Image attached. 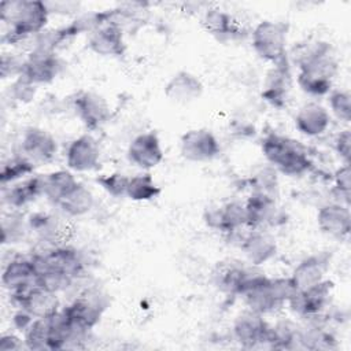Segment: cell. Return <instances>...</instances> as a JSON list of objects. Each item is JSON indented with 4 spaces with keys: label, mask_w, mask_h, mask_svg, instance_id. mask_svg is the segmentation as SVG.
Returning a JSON list of instances; mask_svg holds the SVG:
<instances>
[{
    "label": "cell",
    "mask_w": 351,
    "mask_h": 351,
    "mask_svg": "<svg viewBox=\"0 0 351 351\" xmlns=\"http://www.w3.org/2000/svg\"><path fill=\"white\" fill-rule=\"evenodd\" d=\"M296 82L310 96H325L332 90L339 66L332 47L328 43L317 41L298 60Z\"/></svg>",
    "instance_id": "obj_1"
},
{
    "label": "cell",
    "mask_w": 351,
    "mask_h": 351,
    "mask_svg": "<svg viewBox=\"0 0 351 351\" xmlns=\"http://www.w3.org/2000/svg\"><path fill=\"white\" fill-rule=\"evenodd\" d=\"M0 16L10 25L4 40L15 44L43 33L49 18V8L40 0H4L0 3Z\"/></svg>",
    "instance_id": "obj_2"
},
{
    "label": "cell",
    "mask_w": 351,
    "mask_h": 351,
    "mask_svg": "<svg viewBox=\"0 0 351 351\" xmlns=\"http://www.w3.org/2000/svg\"><path fill=\"white\" fill-rule=\"evenodd\" d=\"M261 149L267 163L285 176H303L313 167L304 145L288 136L269 133L263 137Z\"/></svg>",
    "instance_id": "obj_3"
},
{
    "label": "cell",
    "mask_w": 351,
    "mask_h": 351,
    "mask_svg": "<svg viewBox=\"0 0 351 351\" xmlns=\"http://www.w3.org/2000/svg\"><path fill=\"white\" fill-rule=\"evenodd\" d=\"M289 25L282 21L263 19L251 33V44L255 53L273 64L281 62L287 56Z\"/></svg>",
    "instance_id": "obj_4"
},
{
    "label": "cell",
    "mask_w": 351,
    "mask_h": 351,
    "mask_svg": "<svg viewBox=\"0 0 351 351\" xmlns=\"http://www.w3.org/2000/svg\"><path fill=\"white\" fill-rule=\"evenodd\" d=\"M62 310L75 332L88 335L100 322L106 304L99 295L85 293L74 299Z\"/></svg>",
    "instance_id": "obj_5"
},
{
    "label": "cell",
    "mask_w": 351,
    "mask_h": 351,
    "mask_svg": "<svg viewBox=\"0 0 351 351\" xmlns=\"http://www.w3.org/2000/svg\"><path fill=\"white\" fill-rule=\"evenodd\" d=\"M181 156L189 162H210L221 152L217 136L207 128L186 130L180 138Z\"/></svg>",
    "instance_id": "obj_6"
},
{
    "label": "cell",
    "mask_w": 351,
    "mask_h": 351,
    "mask_svg": "<svg viewBox=\"0 0 351 351\" xmlns=\"http://www.w3.org/2000/svg\"><path fill=\"white\" fill-rule=\"evenodd\" d=\"M333 284L324 280L310 288L296 291L291 300L287 303L289 308L304 318H317L329 306L332 299Z\"/></svg>",
    "instance_id": "obj_7"
},
{
    "label": "cell",
    "mask_w": 351,
    "mask_h": 351,
    "mask_svg": "<svg viewBox=\"0 0 351 351\" xmlns=\"http://www.w3.org/2000/svg\"><path fill=\"white\" fill-rule=\"evenodd\" d=\"M73 108L89 130L100 129L111 119V107L104 96L93 90H81L73 99Z\"/></svg>",
    "instance_id": "obj_8"
},
{
    "label": "cell",
    "mask_w": 351,
    "mask_h": 351,
    "mask_svg": "<svg viewBox=\"0 0 351 351\" xmlns=\"http://www.w3.org/2000/svg\"><path fill=\"white\" fill-rule=\"evenodd\" d=\"M233 336L243 348H256L269 346L270 325L262 314L245 311L233 322Z\"/></svg>",
    "instance_id": "obj_9"
},
{
    "label": "cell",
    "mask_w": 351,
    "mask_h": 351,
    "mask_svg": "<svg viewBox=\"0 0 351 351\" xmlns=\"http://www.w3.org/2000/svg\"><path fill=\"white\" fill-rule=\"evenodd\" d=\"M62 63L55 51H47L34 47V49L25 58L22 77H25L33 85L49 84L60 73Z\"/></svg>",
    "instance_id": "obj_10"
},
{
    "label": "cell",
    "mask_w": 351,
    "mask_h": 351,
    "mask_svg": "<svg viewBox=\"0 0 351 351\" xmlns=\"http://www.w3.org/2000/svg\"><path fill=\"white\" fill-rule=\"evenodd\" d=\"M247 213V225L250 229H265L281 223L282 214L274 196L251 192L244 203Z\"/></svg>",
    "instance_id": "obj_11"
},
{
    "label": "cell",
    "mask_w": 351,
    "mask_h": 351,
    "mask_svg": "<svg viewBox=\"0 0 351 351\" xmlns=\"http://www.w3.org/2000/svg\"><path fill=\"white\" fill-rule=\"evenodd\" d=\"M128 159L141 170H151L165 159V152L155 132L137 134L128 147Z\"/></svg>",
    "instance_id": "obj_12"
},
{
    "label": "cell",
    "mask_w": 351,
    "mask_h": 351,
    "mask_svg": "<svg viewBox=\"0 0 351 351\" xmlns=\"http://www.w3.org/2000/svg\"><path fill=\"white\" fill-rule=\"evenodd\" d=\"M100 147L92 134H81L70 141L66 149L67 169L77 173L92 171L99 166Z\"/></svg>",
    "instance_id": "obj_13"
},
{
    "label": "cell",
    "mask_w": 351,
    "mask_h": 351,
    "mask_svg": "<svg viewBox=\"0 0 351 351\" xmlns=\"http://www.w3.org/2000/svg\"><path fill=\"white\" fill-rule=\"evenodd\" d=\"M88 48L104 58H118L126 51V43L121 25L115 21H108L95 29L88 40Z\"/></svg>",
    "instance_id": "obj_14"
},
{
    "label": "cell",
    "mask_w": 351,
    "mask_h": 351,
    "mask_svg": "<svg viewBox=\"0 0 351 351\" xmlns=\"http://www.w3.org/2000/svg\"><path fill=\"white\" fill-rule=\"evenodd\" d=\"M21 152L34 165L47 163L55 158L58 143L48 130L38 126H30L22 134Z\"/></svg>",
    "instance_id": "obj_15"
},
{
    "label": "cell",
    "mask_w": 351,
    "mask_h": 351,
    "mask_svg": "<svg viewBox=\"0 0 351 351\" xmlns=\"http://www.w3.org/2000/svg\"><path fill=\"white\" fill-rule=\"evenodd\" d=\"M34 258L41 265L59 270L73 280H77L84 271V259L80 251L71 245H53L45 252L34 254Z\"/></svg>",
    "instance_id": "obj_16"
},
{
    "label": "cell",
    "mask_w": 351,
    "mask_h": 351,
    "mask_svg": "<svg viewBox=\"0 0 351 351\" xmlns=\"http://www.w3.org/2000/svg\"><path fill=\"white\" fill-rule=\"evenodd\" d=\"M204 222L208 228L223 233H234L241 228H248L244 203L228 202L222 206L207 208Z\"/></svg>",
    "instance_id": "obj_17"
},
{
    "label": "cell",
    "mask_w": 351,
    "mask_h": 351,
    "mask_svg": "<svg viewBox=\"0 0 351 351\" xmlns=\"http://www.w3.org/2000/svg\"><path fill=\"white\" fill-rule=\"evenodd\" d=\"M11 299L18 308L27 311L34 318L48 317L59 310L58 295L51 293L36 284L21 292L11 293Z\"/></svg>",
    "instance_id": "obj_18"
},
{
    "label": "cell",
    "mask_w": 351,
    "mask_h": 351,
    "mask_svg": "<svg viewBox=\"0 0 351 351\" xmlns=\"http://www.w3.org/2000/svg\"><path fill=\"white\" fill-rule=\"evenodd\" d=\"M318 229L330 237L346 239L351 230L350 206L332 202L319 207L317 213Z\"/></svg>",
    "instance_id": "obj_19"
},
{
    "label": "cell",
    "mask_w": 351,
    "mask_h": 351,
    "mask_svg": "<svg viewBox=\"0 0 351 351\" xmlns=\"http://www.w3.org/2000/svg\"><path fill=\"white\" fill-rule=\"evenodd\" d=\"M329 265L330 254L326 251L317 252L300 261L289 277L298 291L306 289L325 280Z\"/></svg>",
    "instance_id": "obj_20"
},
{
    "label": "cell",
    "mask_w": 351,
    "mask_h": 351,
    "mask_svg": "<svg viewBox=\"0 0 351 351\" xmlns=\"http://www.w3.org/2000/svg\"><path fill=\"white\" fill-rule=\"evenodd\" d=\"M163 90L170 101L186 104L199 99L203 95L204 86L196 74L188 70H178L165 84Z\"/></svg>",
    "instance_id": "obj_21"
},
{
    "label": "cell",
    "mask_w": 351,
    "mask_h": 351,
    "mask_svg": "<svg viewBox=\"0 0 351 351\" xmlns=\"http://www.w3.org/2000/svg\"><path fill=\"white\" fill-rule=\"evenodd\" d=\"M291 86V69L288 58L273 64L267 73L262 90V97L276 108H281L287 103Z\"/></svg>",
    "instance_id": "obj_22"
},
{
    "label": "cell",
    "mask_w": 351,
    "mask_h": 351,
    "mask_svg": "<svg viewBox=\"0 0 351 351\" xmlns=\"http://www.w3.org/2000/svg\"><path fill=\"white\" fill-rule=\"evenodd\" d=\"M332 115L326 107L317 101L303 104L295 115V128L307 137L324 134L330 126Z\"/></svg>",
    "instance_id": "obj_23"
},
{
    "label": "cell",
    "mask_w": 351,
    "mask_h": 351,
    "mask_svg": "<svg viewBox=\"0 0 351 351\" xmlns=\"http://www.w3.org/2000/svg\"><path fill=\"white\" fill-rule=\"evenodd\" d=\"M240 248L252 266H261L277 254L276 239L262 229H251V232L241 239Z\"/></svg>",
    "instance_id": "obj_24"
},
{
    "label": "cell",
    "mask_w": 351,
    "mask_h": 351,
    "mask_svg": "<svg viewBox=\"0 0 351 351\" xmlns=\"http://www.w3.org/2000/svg\"><path fill=\"white\" fill-rule=\"evenodd\" d=\"M1 284L10 293L21 292L36 284V270L30 256H15L3 269Z\"/></svg>",
    "instance_id": "obj_25"
},
{
    "label": "cell",
    "mask_w": 351,
    "mask_h": 351,
    "mask_svg": "<svg viewBox=\"0 0 351 351\" xmlns=\"http://www.w3.org/2000/svg\"><path fill=\"white\" fill-rule=\"evenodd\" d=\"M41 195H44L43 176H32L11 184L8 188L3 186V200L12 210H19L27 206Z\"/></svg>",
    "instance_id": "obj_26"
},
{
    "label": "cell",
    "mask_w": 351,
    "mask_h": 351,
    "mask_svg": "<svg viewBox=\"0 0 351 351\" xmlns=\"http://www.w3.org/2000/svg\"><path fill=\"white\" fill-rule=\"evenodd\" d=\"M29 229L33 230L41 241H47L52 245L63 244L67 237L66 225L60 222V218L48 213H36L27 219Z\"/></svg>",
    "instance_id": "obj_27"
},
{
    "label": "cell",
    "mask_w": 351,
    "mask_h": 351,
    "mask_svg": "<svg viewBox=\"0 0 351 351\" xmlns=\"http://www.w3.org/2000/svg\"><path fill=\"white\" fill-rule=\"evenodd\" d=\"M56 206L66 217L78 218L93 208L95 196L88 186L78 181V184Z\"/></svg>",
    "instance_id": "obj_28"
},
{
    "label": "cell",
    "mask_w": 351,
    "mask_h": 351,
    "mask_svg": "<svg viewBox=\"0 0 351 351\" xmlns=\"http://www.w3.org/2000/svg\"><path fill=\"white\" fill-rule=\"evenodd\" d=\"M202 23L204 29L217 38H232L240 34V27L234 18L219 8H210L204 12Z\"/></svg>",
    "instance_id": "obj_29"
},
{
    "label": "cell",
    "mask_w": 351,
    "mask_h": 351,
    "mask_svg": "<svg viewBox=\"0 0 351 351\" xmlns=\"http://www.w3.org/2000/svg\"><path fill=\"white\" fill-rule=\"evenodd\" d=\"M44 196L55 206L78 184L71 170L60 169L43 176Z\"/></svg>",
    "instance_id": "obj_30"
},
{
    "label": "cell",
    "mask_w": 351,
    "mask_h": 351,
    "mask_svg": "<svg viewBox=\"0 0 351 351\" xmlns=\"http://www.w3.org/2000/svg\"><path fill=\"white\" fill-rule=\"evenodd\" d=\"M160 192V186L155 182L152 174L148 171L129 177L126 197L133 202H149L152 199H156Z\"/></svg>",
    "instance_id": "obj_31"
},
{
    "label": "cell",
    "mask_w": 351,
    "mask_h": 351,
    "mask_svg": "<svg viewBox=\"0 0 351 351\" xmlns=\"http://www.w3.org/2000/svg\"><path fill=\"white\" fill-rule=\"evenodd\" d=\"M23 340L27 350H51L49 318H34L23 332Z\"/></svg>",
    "instance_id": "obj_32"
},
{
    "label": "cell",
    "mask_w": 351,
    "mask_h": 351,
    "mask_svg": "<svg viewBox=\"0 0 351 351\" xmlns=\"http://www.w3.org/2000/svg\"><path fill=\"white\" fill-rule=\"evenodd\" d=\"M34 171V163L23 155H16L3 163L0 173V182L3 186L27 178Z\"/></svg>",
    "instance_id": "obj_33"
},
{
    "label": "cell",
    "mask_w": 351,
    "mask_h": 351,
    "mask_svg": "<svg viewBox=\"0 0 351 351\" xmlns=\"http://www.w3.org/2000/svg\"><path fill=\"white\" fill-rule=\"evenodd\" d=\"M29 229L27 219L18 210H11L1 219V243L14 244L25 239Z\"/></svg>",
    "instance_id": "obj_34"
},
{
    "label": "cell",
    "mask_w": 351,
    "mask_h": 351,
    "mask_svg": "<svg viewBox=\"0 0 351 351\" xmlns=\"http://www.w3.org/2000/svg\"><path fill=\"white\" fill-rule=\"evenodd\" d=\"M329 112L339 121L350 122L351 119V95L344 89H332L329 92Z\"/></svg>",
    "instance_id": "obj_35"
},
{
    "label": "cell",
    "mask_w": 351,
    "mask_h": 351,
    "mask_svg": "<svg viewBox=\"0 0 351 351\" xmlns=\"http://www.w3.org/2000/svg\"><path fill=\"white\" fill-rule=\"evenodd\" d=\"M96 182L110 196L122 197V196H126L129 177L121 171H112V173H107V174H100L96 178Z\"/></svg>",
    "instance_id": "obj_36"
},
{
    "label": "cell",
    "mask_w": 351,
    "mask_h": 351,
    "mask_svg": "<svg viewBox=\"0 0 351 351\" xmlns=\"http://www.w3.org/2000/svg\"><path fill=\"white\" fill-rule=\"evenodd\" d=\"M277 170L271 166L261 169L256 174H254L252 182V192H261L276 197L278 189V180H277Z\"/></svg>",
    "instance_id": "obj_37"
},
{
    "label": "cell",
    "mask_w": 351,
    "mask_h": 351,
    "mask_svg": "<svg viewBox=\"0 0 351 351\" xmlns=\"http://www.w3.org/2000/svg\"><path fill=\"white\" fill-rule=\"evenodd\" d=\"M333 182H335V191H336L337 199H339L336 202L350 206V192H351V170H350V165H344L343 163V166H340L335 171Z\"/></svg>",
    "instance_id": "obj_38"
},
{
    "label": "cell",
    "mask_w": 351,
    "mask_h": 351,
    "mask_svg": "<svg viewBox=\"0 0 351 351\" xmlns=\"http://www.w3.org/2000/svg\"><path fill=\"white\" fill-rule=\"evenodd\" d=\"M34 93H36V85L29 82L22 75L15 78V81L11 85V95L18 101H22V103L30 101L34 97Z\"/></svg>",
    "instance_id": "obj_39"
},
{
    "label": "cell",
    "mask_w": 351,
    "mask_h": 351,
    "mask_svg": "<svg viewBox=\"0 0 351 351\" xmlns=\"http://www.w3.org/2000/svg\"><path fill=\"white\" fill-rule=\"evenodd\" d=\"M25 59H18L12 55H3L1 56V64H0V73L1 78L15 77L18 78L22 74Z\"/></svg>",
    "instance_id": "obj_40"
},
{
    "label": "cell",
    "mask_w": 351,
    "mask_h": 351,
    "mask_svg": "<svg viewBox=\"0 0 351 351\" xmlns=\"http://www.w3.org/2000/svg\"><path fill=\"white\" fill-rule=\"evenodd\" d=\"M335 151L344 165H350L351 156V133L350 129H344L337 133L335 138Z\"/></svg>",
    "instance_id": "obj_41"
},
{
    "label": "cell",
    "mask_w": 351,
    "mask_h": 351,
    "mask_svg": "<svg viewBox=\"0 0 351 351\" xmlns=\"http://www.w3.org/2000/svg\"><path fill=\"white\" fill-rule=\"evenodd\" d=\"M22 348H26L25 340L19 339L16 335L8 333L0 337V351H18Z\"/></svg>",
    "instance_id": "obj_42"
}]
</instances>
